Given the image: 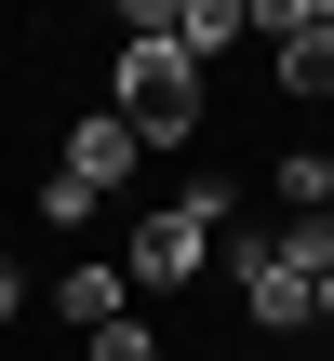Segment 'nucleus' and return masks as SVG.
<instances>
[{
    "label": "nucleus",
    "instance_id": "obj_1",
    "mask_svg": "<svg viewBox=\"0 0 334 361\" xmlns=\"http://www.w3.org/2000/svg\"><path fill=\"white\" fill-rule=\"evenodd\" d=\"M228 228H241V201H228V188H187V201H161V214L120 241V281H134V295H187Z\"/></svg>",
    "mask_w": 334,
    "mask_h": 361
},
{
    "label": "nucleus",
    "instance_id": "obj_2",
    "mask_svg": "<svg viewBox=\"0 0 334 361\" xmlns=\"http://www.w3.org/2000/svg\"><path fill=\"white\" fill-rule=\"evenodd\" d=\"M107 121H120L134 147H187V134H201V67L161 54V40H120V67H107Z\"/></svg>",
    "mask_w": 334,
    "mask_h": 361
},
{
    "label": "nucleus",
    "instance_id": "obj_3",
    "mask_svg": "<svg viewBox=\"0 0 334 361\" xmlns=\"http://www.w3.org/2000/svg\"><path fill=\"white\" fill-rule=\"evenodd\" d=\"M228 268H241V308H254V322H268V335H308V322H321V308H308V281H295V268H268V255H254V228H228Z\"/></svg>",
    "mask_w": 334,
    "mask_h": 361
},
{
    "label": "nucleus",
    "instance_id": "obj_4",
    "mask_svg": "<svg viewBox=\"0 0 334 361\" xmlns=\"http://www.w3.org/2000/svg\"><path fill=\"white\" fill-rule=\"evenodd\" d=\"M134 161H147V147H134V134H120V121H107V107H94V121H80V134H67V161H54V174H67V188H80V201H107V188H120V174H134Z\"/></svg>",
    "mask_w": 334,
    "mask_h": 361
},
{
    "label": "nucleus",
    "instance_id": "obj_5",
    "mask_svg": "<svg viewBox=\"0 0 334 361\" xmlns=\"http://www.w3.org/2000/svg\"><path fill=\"white\" fill-rule=\"evenodd\" d=\"M254 255H268V268H295V281H308V308L334 322V214H295V228H268Z\"/></svg>",
    "mask_w": 334,
    "mask_h": 361
},
{
    "label": "nucleus",
    "instance_id": "obj_6",
    "mask_svg": "<svg viewBox=\"0 0 334 361\" xmlns=\"http://www.w3.org/2000/svg\"><path fill=\"white\" fill-rule=\"evenodd\" d=\"M228 40H241V0H161V54L201 67V54H228Z\"/></svg>",
    "mask_w": 334,
    "mask_h": 361
},
{
    "label": "nucleus",
    "instance_id": "obj_7",
    "mask_svg": "<svg viewBox=\"0 0 334 361\" xmlns=\"http://www.w3.org/2000/svg\"><path fill=\"white\" fill-rule=\"evenodd\" d=\"M54 308H67L80 335H107V322H120V268H107V255H80V268L54 281Z\"/></svg>",
    "mask_w": 334,
    "mask_h": 361
},
{
    "label": "nucleus",
    "instance_id": "obj_8",
    "mask_svg": "<svg viewBox=\"0 0 334 361\" xmlns=\"http://www.w3.org/2000/svg\"><path fill=\"white\" fill-rule=\"evenodd\" d=\"M281 80L295 94H334V0H308V27L281 40Z\"/></svg>",
    "mask_w": 334,
    "mask_h": 361
},
{
    "label": "nucleus",
    "instance_id": "obj_9",
    "mask_svg": "<svg viewBox=\"0 0 334 361\" xmlns=\"http://www.w3.org/2000/svg\"><path fill=\"white\" fill-rule=\"evenodd\" d=\"M80 361H161V335H147V322H134V308H120V322H107V335H80Z\"/></svg>",
    "mask_w": 334,
    "mask_h": 361
},
{
    "label": "nucleus",
    "instance_id": "obj_10",
    "mask_svg": "<svg viewBox=\"0 0 334 361\" xmlns=\"http://www.w3.org/2000/svg\"><path fill=\"white\" fill-rule=\"evenodd\" d=\"M13 308H27V295H13V255H0V322H13Z\"/></svg>",
    "mask_w": 334,
    "mask_h": 361
},
{
    "label": "nucleus",
    "instance_id": "obj_11",
    "mask_svg": "<svg viewBox=\"0 0 334 361\" xmlns=\"http://www.w3.org/2000/svg\"><path fill=\"white\" fill-rule=\"evenodd\" d=\"M308 161H321V201H334V147H308Z\"/></svg>",
    "mask_w": 334,
    "mask_h": 361
}]
</instances>
